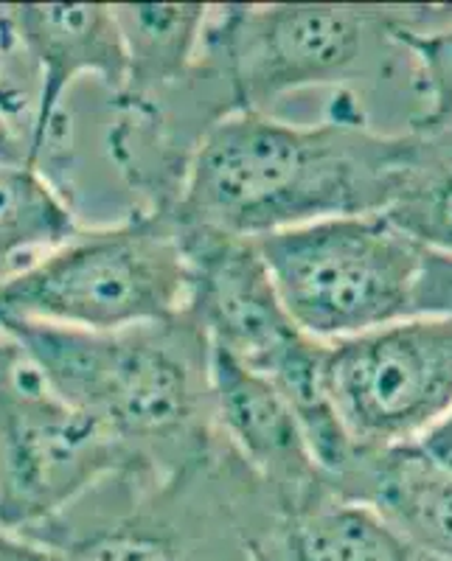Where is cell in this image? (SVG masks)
<instances>
[{"label": "cell", "instance_id": "cell-20", "mask_svg": "<svg viewBox=\"0 0 452 561\" xmlns=\"http://www.w3.org/2000/svg\"><path fill=\"white\" fill-rule=\"evenodd\" d=\"M0 160H23V163H26V158H23V149H20L18 138L12 135V129L7 127V122H3V115H0Z\"/></svg>", "mask_w": 452, "mask_h": 561}, {"label": "cell", "instance_id": "cell-18", "mask_svg": "<svg viewBox=\"0 0 452 561\" xmlns=\"http://www.w3.org/2000/svg\"><path fill=\"white\" fill-rule=\"evenodd\" d=\"M0 561H54V556L26 536L0 528Z\"/></svg>", "mask_w": 452, "mask_h": 561}, {"label": "cell", "instance_id": "cell-4", "mask_svg": "<svg viewBox=\"0 0 452 561\" xmlns=\"http://www.w3.org/2000/svg\"><path fill=\"white\" fill-rule=\"evenodd\" d=\"M178 230L189 264L185 312L203 325L214 348L268 379L284 396L324 474H335L354 447L324 388L326 343L301 332L290 318L250 239L180 222Z\"/></svg>", "mask_w": 452, "mask_h": 561}, {"label": "cell", "instance_id": "cell-5", "mask_svg": "<svg viewBox=\"0 0 452 561\" xmlns=\"http://www.w3.org/2000/svg\"><path fill=\"white\" fill-rule=\"evenodd\" d=\"M189 264L172 214H135L77 237L0 284V323L118 332L185 312Z\"/></svg>", "mask_w": 452, "mask_h": 561}, {"label": "cell", "instance_id": "cell-12", "mask_svg": "<svg viewBox=\"0 0 452 561\" xmlns=\"http://www.w3.org/2000/svg\"><path fill=\"white\" fill-rule=\"evenodd\" d=\"M421 548L365 505L326 497L284 519L268 561H419Z\"/></svg>", "mask_w": 452, "mask_h": 561}, {"label": "cell", "instance_id": "cell-2", "mask_svg": "<svg viewBox=\"0 0 452 561\" xmlns=\"http://www.w3.org/2000/svg\"><path fill=\"white\" fill-rule=\"evenodd\" d=\"M70 408L113 435L144 469L172 474L219 444L211 343L189 312L118 332L0 323Z\"/></svg>", "mask_w": 452, "mask_h": 561}, {"label": "cell", "instance_id": "cell-11", "mask_svg": "<svg viewBox=\"0 0 452 561\" xmlns=\"http://www.w3.org/2000/svg\"><path fill=\"white\" fill-rule=\"evenodd\" d=\"M326 483L331 497L365 505L410 545L452 561V472L419 444L354 447Z\"/></svg>", "mask_w": 452, "mask_h": 561}, {"label": "cell", "instance_id": "cell-8", "mask_svg": "<svg viewBox=\"0 0 452 561\" xmlns=\"http://www.w3.org/2000/svg\"><path fill=\"white\" fill-rule=\"evenodd\" d=\"M324 388L351 447L419 444L452 410V318L416 314L326 343Z\"/></svg>", "mask_w": 452, "mask_h": 561}, {"label": "cell", "instance_id": "cell-10", "mask_svg": "<svg viewBox=\"0 0 452 561\" xmlns=\"http://www.w3.org/2000/svg\"><path fill=\"white\" fill-rule=\"evenodd\" d=\"M14 39L37 73V115L26 163L43 147L59 107L79 82H99L110 93L127 84V54L104 3H14L3 7Z\"/></svg>", "mask_w": 452, "mask_h": 561}, {"label": "cell", "instance_id": "cell-13", "mask_svg": "<svg viewBox=\"0 0 452 561\" xmlns=\"http://www.w3.org/2000/svg\"><path fill=\"white\" fill-rule=\"evenodd\" d=\"M110 9L127 54L122 93H149L194 68L208 20L205 3H118Z\"/></svg>", "mask_w": 452, "mask_h": 561}, {"label": "cell", "instance_id": "cell-7", "mask_svg": "<svg viewBox=\"0 0 452 561\" xmlns=\"http://www.w3.org/2000/svg\"><path fill=\"white\" fill-rule=\"evenodd\" d=\"M118 472H149L70 408L0 325V528L26 534Z\"/></svg>", "mask_w": 452, "mask_h": 561}, {"label": "cell", "instance_id": "cell-1", "mask_svg": "<svg viewBox=\"0 0 452 561\" xmlns=\"http://www.w3.org/2000/svg\"><path fill=\"white\" fill-rule=\"evenodd\" d=\"M414 144V133H380L354 93H331L318 124L234 113L200 147L172 217L256 242L324 219L385 214Z\"/></svg>", "mask_w": 452, "mask_h": 561}, {"label": "cell", "instance_id": "cell-19", "mask_svg": "<svg viewBox=\"0 0 452 561\" xmlns=\"http://www.w3.org/2000/svg\"><path fill=\"white\" fill-rule=\"evenodd\" d=\"M419 447L425 449L430 458L439 460L447 472H452V410L419 440Z\"/></svg>", "mask_w": 452, "mask_h": 561}, {"label": "cell", "instance_id": "cell-3", "mask_svg": "<svg viewBox=\"0 0 452 561\" xmlns=\"http://www.w3.org/2000/svg\"><path fill=\"white\" fill-rule=\"evenodd\" d=\"M408 7L225 3L208 7L200 57L228 82L239 113L273 115L304 90L354 93L394 73V28ZM363 99V96H360Z\"/></svg>", "mask_w": 452, "mask_h": 561}, {"label": "cell", "instance_id": "cell-15", "mask_svg": "<svg viewBox=\"0 0 452 561\" xmlns=\"http://www.w3.org/2000/svg\"><path fill=\"white\" fill-rule=\"evenodd\" d=\"M394 43L414 65L410 88L416 113L414 135H441L452 129V7H408L396 23Z\"/></svg>", "mask_w": 452, "mask_h": 561}, {"label": "cell", "instance_id": "cell-17", "mask_svg": "<svg viewBox=\"0 0 452 561\" xmlns=\"http://www.w3.org/2000/svg\"><path fill=\"white\" fill-rule=\"evenodd\" d=\"M416 314L452 318V255L427 250L421 270L419 293H416Z\"/></svg>", "mask_w": 452, "mask_h": 561}, {"label": "cell", "instance_id": "cell-6", "mask_svg": "<svg viewBox=\"0 0 452 561\" xmlns=\"http://www.w3.org/2000/svg\"><path fill=\"white\" fill-rule=\"evenodd\" d=\"M253 244L290 318L318 343L416 318L427 248L385 214L324 219Z\"/></svg>", "mask_w": 452, "mask_h": 561}, {"label": "cell", "instance_id": "cell-14", "mask_svg": "<svg viewBox=\"0 0 452 561\" xmlns=\"http://www.w3.org/2000/svg\"><path fill=\"white\" fill-rule=\"evenodd\" d=\"M82 228L43 172L23 160H0V284L63 248Z\"/></svg>", "mask_w": 452, "mask_h": 561}, {"label": "cell", "instance_id": "cell-9", "mask_svg": "<svg viewBox=\"0 0 452 561\" xmlns=\"http://www.w3.org/2000/svg\"><path fill=\"white\" fill-rule=\"evenodd\" d=\"M214 424L284 519L331 497L301 421L259 374L211 345Z\"/></svg>", "mask_w": 452, "mask_h": 561}, {"label": "cell", "instance_id": "cell-16", "mask_svg": "<svg viewBox=\"0 0 452 561\" xmlns=\"http://www.w3.org/2000/svg\"><path fill=\"white\" fill-rule=\"evenodd\" d=\"M385 217L421 248L452 255V129L416 135L414 154Z\"/></svg>", "mask_w": 452, "mask_h": 561}]
</instances>
